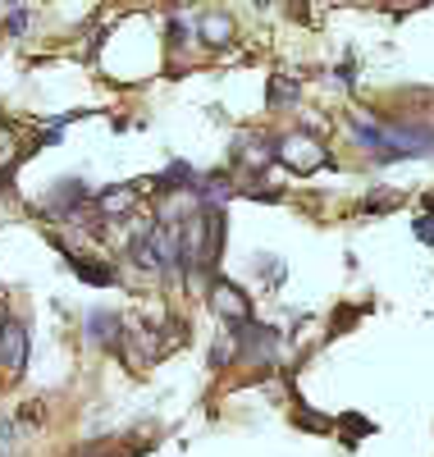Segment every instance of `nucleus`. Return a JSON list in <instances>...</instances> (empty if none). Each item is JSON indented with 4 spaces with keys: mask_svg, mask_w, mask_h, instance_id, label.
<instances>
[{
    "mask_svg": "<svg viewBox=\"0 0 434 457\" xmlns=\"http://www.w3.org/2000/svg\"><path fill=\"white\" fill-rule=\"evenodd\" d=\"M274 156H280L288 170H297V174H311V170H325V165H330V151H325L321 142H311L306 133L284 137L280 146H274Z\"/></svg>",
    "mask_w": 434,
    "mask_h": 457,
    "instance_id": "f257e3e1",
    "label": "nucleus"
},
{
    "mask_svg": "<svg viewBox=\"0 0 434 457\" xmlns=\"http://www.w3.org/2000/svg\"><path fill=\"white\" fill-rule=\"evenodd\" d=\"M211 307H215V316L229 320V325H247V320H252V302H247V293H243V288H233L229 279H215V288H211Z\"/></svg>",
    "mask_w": 434,
    "mask_h": 457,
    "instance_id": "f03ea898",
    "label": "nucleus"
},
{
    "mask_svg": "<svg viewBox=\"0 0 434 457\" xmlns=\"http://www.w3.org/2000/svg\"><path fill=\"white\" fill-rule=\"evenodd\" d=\"M0 366L10 375H23V366H28V329L19 320H10L0 329Z\"/></svg>",
    "mask_w": 434,
    "mask_h": 457,
    "instance_id": "7ed1b4c3",
    "label": "nucleus"
},
{
    "mask_svg": "<svg viewBox=\"0 0 434 457\" xmlns=\"http://www.w3.org/2000/svg\"><path fill=\"white\" fill-rule=\"evenodd\" d=\"M83 202H88V187L78 183V179H60V187L46 197V211H51V215H60V220H73Z\"/></svg>",
    "mask_w": 434,
    "mask_h": 457,
    "instance_id": "20e7f679",
    "label": "nucleus"
},
{
    "mask_svg": "<svg viewBox=\"0 0 434 457\" xmlns=\"http://www.w3.org/2000/svg\"><path fill=\"white\" fill-rule=\"evenodd\" d=\"M124 320L114 316V312H92L88 316V329H92V338L101 343V348H114V353H124V329H120Z\"/></svg>",
    "mask_w": 434,
    "mask_h": 457,
    "instance_id": "39448f33",
    "label": "nucleus"
},
{
    "mask_svg": "<svg viewBox=\"0 0 434 457\" xmlns=\"http://www.w3.org/2000/svg\"><path fill=\"white\" fill-rule=\"evenodd\" d=\"M69 256V270L78 275V279H88V284H96V288H105V284H114V265H101V261H88V256H78V252H64Z\"/></svg>",
    "mask_w": 434,
    "mask_h": 457,
    "instance_id": "423d86ee",
    "label": "nucleus"
},
{
    "mask_svg": "<svg viewBox=\"0 0 434 457\" xmlns=\"http://www.w3.org/2000/svg\"><path fill=\"white\" fill-rule=\"evenodd\" d=\"M233 156L247 161V165H265V161H274V146H270L261 133H238V142H233Z\"/></svg>",
    "mask_w": 434,
    "mask_h": 457,
    "instance_id": "0eeeda50",
    "label": "nucleus"
},
{
    "mask_svg": "<svg viewBox=\"0 0 434 457\" xmlns=\"http://www.w3.org/2000/svg\"><path fill=\"white\" fill-rule=\"evenodd\" d=\"M133 202H138V187H110V193H101L96 197V211L101 215H110V220H120V215H129L133 211Z\"/></svg>",
    "mask_w": 434,
    "mask_h": 457,
    "instance_id": "6e6552de",
    "label": "nucleus"
},
{
    "mask_svg": "<svg viewBox=\"0 0 434 457\" xmlns=\"http://www.w3.org/2000/svg\"><path fill=\"white\" fill-rule=\"evenodd\" d=\"M196 32H202L211 46H229V37H233V23H229L224 14H206L202 23H196Z\"/></svg>",
    "mask_w": 434,
    "mask_h": 457,
    "instance_id": "1a4fd4ad",
    "label": "nucleus"
},
{
    "mask_svg": "<svg viewBox=\"0 0 434 457\" xmlns=\"http://www.w3.org/2000/svg\"><path fill=\"white\" fill-rule=\"evenodd\" d=\"M293 101H297V83L288 79V73H274V79H270V105L284 110V105H293Z\"/></svg>",
    "mask_w": 434,
    "mask_h": 457,
    "instance_id": "9d476101",
    "label": "nucleus"
},
{
    "mask_svg": "<svg viewBox=\"0 0 434 457\" xmlns=\"http://www.w3.org/2000/svg\"><path fill=\"white\" fill-rule=\"evenodd\" d=\"M238 353V338L224 334V343H215V353H211V366H229V357Z\"/></svg>",
    "mask_w": 434,
    "mask_h": 457,
    "instance_id": "9b49d317",
    "label": "nucleus"
},
{
    "mask_svg": "<svg viewBox=\"0 0 434 457\" xmlns=\"http://www.w3.org/2000/svg\"><path fill=\"white\" fill-rule=\"evenodd\" d=\"M388 206H398V193H371V197H366V206H362V211H366V215H371V211H388Z\"/></svg>",
    "mask_w": 434,
    "mask_h": 457,
    "instance_id": "f8f14e48",
    "label": "nucleus"
},
{
    "mask_svg": "<svg viewBox=\"0 0 434 457\" xmlns=\"http://www.w3.org/2000/svg\"><path fill=\"white\" fill-rule=\"evenodd\" d=\"M416 238H421V243H434V211L416 220Z\"/></svg>",
    "mask_w": 434,
    "mask_h": 457,
    "instance_id": "ddd939ff",
    "label": "nucleus"
},
{
    "mask_svg": "<svg viewBox=\"0 0 434 457\" xmlns=\"http://www.w3.org/2000/svg\"><path fill=\"white\" fill-rule=\"evenodd\" d=\"M10 444H14V426L0 416V453H10Z\"/></svg>",
    "mask_w": 434,
    "mask_h": 457,
    "instance_id": "4468645a",
    "label": "nucleus"
},
{
    "mask_svg": "<svg viewBox=\"0 0 434 457\" xmlns=\"http://www.w3.org/2000/svg\"><path fill=\"white\" fill-rule=\"evenodd\" d=\"M23 23H28V14L19 10V14H10V32H23Z\"/></svg>",
    "mask_w": 434,
    "mask_h": 457,
    "instance_id": "2eb2a0df",
    "label": "nucleus"
}]
</instances>
